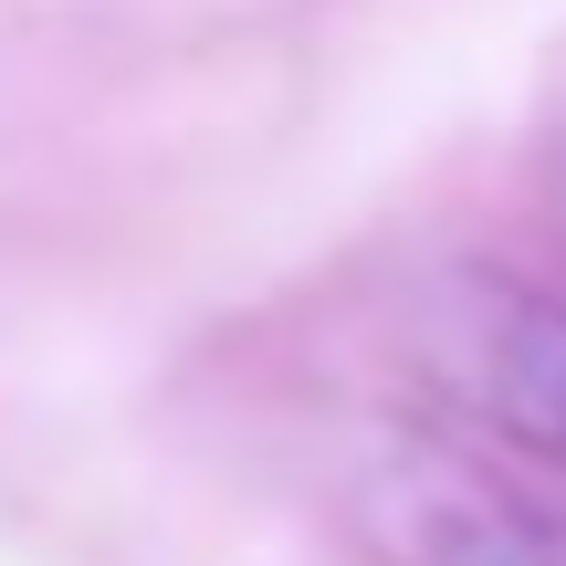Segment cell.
<instances>
[{"label": "cell", "instance_id": "obj_3", "mask_svg": "<svg viewBox=\"0 0 566 566\" xmlns=\"http://www.w3.org/2000/svg\"><path fill=\"white\" fill-rule=\"evenodd\" d=\"M556 200H566V137H556Z\"/></svg>", "mask_w": 566, "mask_h": 566}, {"label": "cell", "instance_id": "obj_1", "mask_svg": "<svg viewBox=\"0 0 566 566\" xmlns=\"http://www.w3.org/2000/svg\"><path fill=\"white\" fill-rule=\"evenodd\" d=\"M357 546L378 566H566V525L535 493L451 462V451H378L346 493Z\"/></svg>", "mask_w": 566, "mask_h": 566}, {"label": "cell", "instance_id": "obj_2", "mask_svg": "<svg viewBox=\"0 0 566 566\" xmlns=\"http://www.w3.org/2000/svg\"><path fill=\"white\" fill-rule=\"evenodd\" d=\"M451 378L493 430L525 451L566 462V304L525 283H462V325H451Z\"/></svg>", "mask_w": 566, "mask_h": 566}]
</instances>
